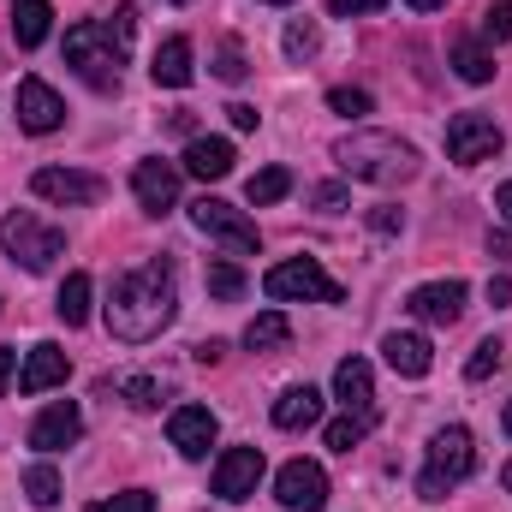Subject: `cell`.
I'll return each mask as SVG.
<instances>
[{"mask_svg": "<svg viewBox=\"0 0 512 512\" xmlns=\"http://www.w3.org/2000/svg\"><path fill=\"white\" fill-rule=\"evenodd\" d=\"M495 215H501V221L512 227V179L501 185V191H495Z\"/></svg>", "mask_w": 512, "mask_h": 512, "instance_id": "ee69618b", "label": "cell"}, {"mask_svg": "<svg viewBox=\"0 0 512 512\" xmlns=\"http://www.w3.org/2000/svg\"><path fill=\"white\" fill-rule=\"evenodd\" d=\"M48 24H54V6H48V0H18V6H12V36H18V48H42V42H48Z\"/></svg>", "mask_w": 512, "mask_h": 512, "instance_id": "603a6c76", "label": "cell"}, {"mask_svg": "<svg viewBox=\"0 0 512 512\" xmlns=\"http://www.w3.org/2000/svg\"><path fill=\"white\" fill-rule=\"evenodd\" d=\"M316 42H322V36H316V24H310V18H292V24H286V54H292V60H310V54H316Z\"/></svg>", "mask_w": 512, "mask_h": 512, "instance_id": "1f68e13d", "label": "cell"}, {"mask_svg": "<svg viewBox=\"0 0 512 512\" xmlns=\"http://www.w3.org/2000/svg\"><path fill=\"white\" fill-rule=\"evenodd\" d=\"M286 340H292V322L280 310H262V316H251V328H245V346L251 352H280Z\"/></svg>", "mask_w": 512, "mask_h": 512, "instance_id": "d4e9b609", "label": "cell"}, {"mask_svg": "<svg viewBox=\"0 0 512 512\" xmlns=\"http://www.w3.org/2000/svg\"><path fill=\"white\" fill-rule=\"evenodd\" d=\"M221 358H227V346H221V340H203V346H197V364H221Z\"/></svg>", "mask_w": 512, "mask_h": 512, "instance_id": "7bdbcfd3", "label": "cell"}, {"mask_svg": "<svg viewBox=\"0 0 512 512\" xmlns=\"http://www.w3.org/2000/svg\"><path fill=\"white\" fill-rule=\"evenodd\" d=\"M161 393H167V382H155V376H131V382H126V405H131V411H155V405H161Z\"/></svg>", "mask_w": 512, "mask_h": 512, "instance_id": "4dcf8cb0", "label": "cell"}, {"mask_svg": "<svg viewBox=\"0 0 512 512\" xmlns=\"http://www.w3.org/2000/svg\"><path fill=\"white\" fill-rule=\"evenodd\" d=\"M18 126L36 131V137H48V131L66 126V102H60L42 78H24V84H18Z\"/></svg>", "mask_w": 512, "mask_h": 512, "instance_id": "9a60e30c", "label": "cell"}, {"mask_svg": "<svg viewBox=\"0 0 512 512\" xmlns=\"http://www.w3.org/2000/svg\"><path fill=\"white\" fill-rule=\"evenodd\" d=\"M328 108L352 120V114H370V96H364V90H328Z\"/></svg>", "mask_w": 512, "mask_h": 512, "instance_id": "8d00e7d4", "label": "cell"}, {"mask_svg": "<svg viewBox=\"0 0 512 512\" xmlns=\"http://www.w3.org/2000/svg\"><path fill=\"white\" fill-rule=\"evenodd\" d=\"M0 251L12 256L18 268H30V274H48V268L66 256V233H60V227H42V221L24 215V209H12V215L0 221Z\"/></svg>", "mask_w": 512, "mask_h": 512, "instance_id": "5b68a950", "label": "cell"}, {"mask_svg": "<svg viewBox=\"0 0 512 512\" xmlns=\"http://www.w3.org/2000/svg\"><path fill=\"white\" fill-rule=\"evenodd\" d=\"M131 191H137L143 215H167V209L179 203V173H173L167 161H137V173H131Z\"/></svg>", "mask_w": 512, "mask_h": 512, "instance_id": "2e32d148", "label": "cell"}, {"mask_svg": "<svg viewBox=\"0 0 512 512\" xmlns=\"http://www.w3.org/2000/svg\"><path fill=\"white\" fill-rule=\"evenodd\" d=\"M477 471V441H471V429H441L435 441H429V465H423V477H417V495L423 501H447V489L453 483H465Z\"/></svg>", "mask_w": 512, "mask_h": 512, "instance_id": "277c9868", "label": "cell"}, {"mask_svg": "<svg viewBox=\"0 0 512 512\" xmlns=\"http://www.w3.org/2000/svg\"><path fill=\"white\" fill-rule=\"evenodd\" d=\"M66 370H72V364H66V352H60V346H36V352H30V364L18 370V387H24V393H48V387L66 382Z\"/></svg>", "mask_w": 512, "mask_h": 512, "instance_id": "44dd1931", "label": "cell"}, {"mask_svg": "<svg viewBox=\"0 0 512 512\" xmlns=\"http://www.w3.org/2000/svg\"><path fill=\"white\" fill-rule=\"evenodd\" d=\"M245 48L239 42H221V54H215V78H227V84H245Z\"/></svg>", "mask_w": 512, "mask_h": 512, "instance_id": "d6a6232c", "label": "cell"}, {"mask_svg": "<svg viewBox=\"0 0 512 512\" xmlns=\"http://www.w3.org/2000/svg\"><path fill=\"white\" fill-rule=\"evenodd\" d=\"M453 72H459L465 84H489V78H495V54H489L483 42H453Z\"/></svg>", "mask_w": 512, "mask_h": 512, "instance_id": "484cf974", "label": "cell"}, {"mask_svg": "<svg viewBox=\"0 0 512 512\" xmlns=\"http://www.w3.org/2000/svg\"><path fill=\"white\" fill-rule=\"evenodd\" d=\"M131 30H137V6H120L114 18L72 24V30H66V66H72V72H78L90 90L114 96V90H120L126 48H131Z\"/></svg>", "mask_w": 512, "mask_h": 512, "instance_id": "7a4b0ae2", "label": "cell"}, {"mask_svg": "<svg viewBox=\"0 0 512 512\" xmlns=\"http://www.w3.org/2000/svg\"><path fill=\"white\" fill-rule=\"evenodd\" d=\"M483 36H489V42H507L512 36V0H495V6L483 12Z\"/></svg>", "mask_w": 512, "mask_h": 512, "instance_id": "d590c367", "label": "cell"}, {"mask_svg": "<svg viewBox=\"0 0 512 512\" xmlns=\"http://www.w3.org/2000/svg\"><path fill=\"white\" fill-rule=\"evenodd\" d=\"M370 227H376V233H399L405 215H399V209H370Z\"/></svg>", "mask_w": 512, "mask_h": 512, "instance_id": "ab89813d", "label": "cell"}, {"mask_svg": "<svg viewBox=\"0 0 512 512\" xmlns=\"http://www.w3.org/2000/svg\"><path fill=\"white\" fill-rule=\"evenodd\" d=\"M6 382H12V352L0 346V393H6Z\"/></svg>", "mask_w": 512, "mask_h": 512, "instance_id": "f6af8a7d", "label": "cell"}, {"mask_svg": "<svg viewBox=\"0 0 512 512\" xmlns=\"http://www.w3.org/2000/svg\"><path fill=\"white\" fill-rule=\"evenodd\" d=\"M90 512H155V495H149V489H126V495H114V501H96Z\"/></svg>", "mask_w": 512, "mask_h": 512, "instance_id": "e575fe53", "label": "cell"}, {"mask_svg": "<svg viewBox=\"0 0 512 512\" xmlns=\"http://www.w3.org/2000/svg\"><path fill=\"white\" fill-rule=\"evenodd\" d=\"M173 310H179L173 262L155 256V262H143V268L114 280V292H108V334L126 340V346H143V340H155L173 322Z\"/></svg>", "mask_w": 512, "mask_h": 512, "instance_id": "6da1fadb", "label": "cell"}, {"mask_svg": "<svg viewBox=\"0 0 512 512\" xmlns=\"http://www.w3.org/2000/svg\"><path fill=\"white\" fill-rule=\"evenodd\" d=\"M215 435H221V423H215L209 405H179V411L167 417V441H173L185 459H203V453L215 447Z\"/></svg>", "mask_w": 512, "mask_h": 512, "instance_id": "4fadbf2b", "label": "cell"}, {"mask_svg": "<svg viewBox=\"0 0 512 512\" xmlns=\"http://www.w3.org/2000/svg\"><path fill=\"white\" fill-rule=\"evenodd\" d=\"M84 435V411L72 405V399H54L36 423H30V447L36 453H60V447H72Z\"/></svg>", "mask_w": 512, "mask_h": 512, "instance_id": "5bb4252c", "label": "cell"}, {"mask_svg": "<svg viewBox=\"0 0 512 512\" xmlns=\"http://www.w3.org/2000/svg\"><path fill=\"white\" fill-rule=\"evenodd\" d=\"M191 221H197V233H209V239H221V245H233V251H245V256L262 245L256 239V221H245V209H233L221 197H197L191 203Z\"/></svg>", "mask_w": 512, "mask_h": 512, "instance_id": "9c48e42d", "label": "cell"}, {"mask_svg": "<svg viewBox=\"0 0 512 512\" xmlns=\"http://www.w3.org/2000/svg\"><path fill=\"white\" fill-rule=\"evenodd\" d=\"M465 280H429V286H417L411 298H405V310L417 316V322H435V328H447V322H459L465 316Z\"/></svg>", "mask_w": 512, "mask_h": 512, "instance_id": "8fae6325", "label": "cell"}, {"mask_svg": "<svg viewBox=\"0 0 512 512\" xmlns=\"http://www.w3.org/2000/svg\"><path fill=\"white\" fill-rule=\"evenodd\" d=\"M173 6H185V0H173Z\"/></svg>", "mask_w": 512, "mask_h": 512, "instance_id": "681fc988", "label": "cell"}, {"mask_svg": "<svg viewBox=\"0 0 512 512\" xmlns=\"http://www.w3.org/2000/svg\"><path fill=\"white\" fill-rule=\"evenodd\" d=\"M274 423H280V429H310V423H322V393H316V387H286V393L274 399Z\"/></svg>", "mask_w": 512, "mask_h": 512, "instance_id": "7402d4cb", "label": "cell"}, {"mask_svg": "<svg viewBox=\"0 0 512 512\" xmlns=\"http://www.w3.org/2000/svg\"><path fill=\"white\" fill-rule=\"evenodd\" d=\"M233 143L227 137H191L185 143V173H197V179H227L233 173Z\"/></svg>", "mask_w": 512, "mask_h": 512, "instance_id": "ac0fdd59", "label": "cell"}, {"mask_svg": "<svg viewBox=\"0 0 512 512\" xmlns=\"http://www.w3.org/2000/svg\"><path fill=\"white\" fill-rule=\"evenodd\" d=\"M274 495H280L286 512H322L328 507V471L316 459H292V465H280Z\"/></svg>", "mask_w": 512, "mask_h": 512, "instance_id": "30bf717a", "label": "cell"}, {"mask_svg": "<svg viewBox=\"0 0 512 512\" xmlns=\"http://www.w3.org/2000/svg\"><path fill=\"white\" fill-rule=\"evenodd\" d=\"M328 6H334V18H358V12H376L387 0H328Z\"/></svg>", "mask_w": 512, "mask_h": 512, "instance_id": "f35d334b", "label": "cell"}, {"mask_svg": "<svg viewBox=\"0 0 512 512\" xmlns=\"http://www.w3.org/2000/svg\"><path fill=\"white\" fill-rule=\"evenodd\" d=\"M274 6H286V0H274Z\"/></svg>", "mask_w": 512, "mask_h": 512, "instance_id": "f907efd6", "label": "cell"}, {"mask_svg": "<svg viewBox=\"0 0 512 512\" xmlns=\"http://www.w3.org/2000/svg\"><path fill=\"white\" fill-rule=\"evenodd\" d=\"M382 352H387V364H393V370H399L405 382L429 376V364H435V346H429L423 334H399V328H393V334L382 340Z\"/></svg>", "mask_w": 512, "mask_h": 512, "instance_id": "e0dca14e", "label": "cell"}, {"mask_svg": "<svg viewBox=\"0 0 512 512\" xmlns=\"http://www.w3.org/2000/svg\"><path fill=\"white\" fill-rule=\"evenodd\" d=\"M209 292H215L221 304H233V298L245 292V274H239V268H233L227 256H215V262H209Z\"/></svg>", "mask_w": 512, "mask_h": 512, "instance_id": "f546056e", "label": "cell"}, {"mask_svg": "<svg viewBox=\"0 0 512 512\" xmlns=\"http://www.w3.org/2000/svg\"><path fill=\"white\" fill-rule=\"evenodd\" d=\"M286 191H292V173H286V167H262V173H251V185H245L251 209H268V203H280Z\"/></svg>", "mask_w": 512, "mask_h": 512, "instance_id": "83f0119b", "label": "cell"}, {"mask_svg": "<svg viewBox=\"0 0 512 512\" xmlns=\"http://www.w3.org/2000/svg\"><path fill=\"white\" fill-rule=\"evenodd\" d=\"M227 120H233L239 131H256V108H251V102H233V108H227Z\"/></svg>", "mask_w": 512, "mask_h": 512, "instance_id": "60d3db41", "label": "cell"}, {"mask_svg": "<svg viewBox=\"0 0 512 512\" xmlns=\"http://www.w3.org/2000/svg\"><path fill=\"white\" fill-rule=\"evenodd\" d=\"M334 393H340L346 411H376V376H370V364L364 358H346L334 370Z\"/></svg>", "mask_w": 512, "mask_h": 512, "instance_id": "d6986e66", "label": "cell"}, {"mask_svg": "<svg viewBox=\"0 0 512 512\" xmlns=\"http://www.w3.org/2000/svg\"><path fill=\"white\" fill-rule=\"evenodd\" d=\"M495 370H501V340H483V346L471 352V364H465V376H471V382H489Z\"/></svg>", "mask_w": 512, "mask_h": 512, "instance_id": "836d02e7", "label": "cell"}, {"mask_svg": "<svg viewBox=\"0 0 512 512\" xmlns=\"http://www.w3.org/2000/svg\"><path fill=\"white\" fill-rule=\"evenodd\" d=\"M262 292L274 304H340V280H328L310 256H292V262H274L262 274Z\"/></svg>", "mask_w": 512, "mask_h": 512, "instance_id": "8992f818", "label": "cell"}, {"mask_svg": "<svg viewBox=\"0 0 512 512\" xmlns=\"http://www.w3.org/2000/svg\"><path fill=\"white\" fill-rule=\"evenodd\" d=\"M507 435H512V399H507Z\"/></svg>", "mask_w": 512, "mask_h": 512, "instance_id": "c3c4849f", "label": "cell"}, {"mask_svg": "<svg viewBox=\"0 0 512 512\" xmlns=\"http://www.w3.org/2000/svg\"><path fill=\"white\" fill-rule=\"evenodd\" d=\"M501 483H507V495H512V459H507V471H501Z\"/></svg>", "mask_w": 512, "mask_h": 512, "instance_id": "7dc6e473", "label": "cell"}, {"mask_svg": "<svg viewBox=\"0 0 512 512\" xmlns=\"http://www.w3.org/2000/svg\"><path fill=\"white\" fill-rule=\"evenodd\" d=\"M24 495H30V507H60V471H54V465H48V459H42V465H30V471H24Z\"/></svg>", "mask_w": 512, "mask_h": 512, "instance_id": "f1b7e54d", "label": "cell"}, {"mask_svg": "<svg viewBox=\"0 0 512 512\" xmlns=\"http://www.w3.org/2000/svg\"><path fill=\"white\" fill-rule=\"evenodd\" d=\"M411 12H435V6H447V0H405Z\"/></svg>", "mask_w": 512, "mask_h": 512, "instance_id": "bcb514c9", "label": "cell"}, {"mask_svg": "<svg viewBox=\"0 0 512 512\" xmlns=\"http://www.w3.org/2000/svg\"><path fill=\"white\" fill-rule=\"evenodd\" d=\"M310 203H316V209H346V185H316Z\"/></svg>", "mask_w": 512, "mask_h": 512, "instance_id": "74e56055", "label": "cell"}, {"mask_svg": "<svg viewBox=\"0 0 512 512\" xmlns=\"http://www.w3.org/2000/svg\"><path fill=\"white\" fill-rule=\"evenodd\" d=\"M512 298V274H495V280H489V304H495V310H501V304H507Z\"/></svg>", "mask_w": 512, "mask_h": 512, "instance_id": "b9f144b4", "label": "cell"}, {"mask_svg": "<svg viewBox=\"0 0 512 512\" xmlns=\"http://www.w3.org/2000/svg\"><path fill=\"white\" fill-rule=\"evenodd\" d=\"M54 310H60V322H66V328H84V322H90V274H84V268H78V274H66V286H60Z\"/></svg>", "mask_w": 512, "mask_h": 512, "instance_id": "cb8c5ba5", "label": "cell"}, {"mask_svg": "<svg viewBox=\"0 0 512 512\" xmlns=\"http://www.w3.org/2000/svg\"><path fill=\"white\" fill-rule=\"evenodd\" d=\"M149 78H155L161 90H185V84H191V42H185V36H167V42L155 48Z\"/></svg>", "mask_w": 512, "mask_h": 512, "instance_id": "ffe728a7", "label": "cell"}, {"mask_svg": "<svg viewBox=\"0 0 512 512\" xmlns=\"http://www.w3.org/2000/svg\"><path fill=\"white\" fill-rule=\"evenodd\" d=\"M370 429H376V411H346L340 423H328V447H334V453H352Z\"/></svg>", "mask_w": 512, "mask_h": 512, "instance_id": "4316f807", "label": "cell"}, {"mask_svg": "<svg viewBox=\"0 0 512 512\" xmlns=\"http://www.w3.org/2000/svg\"><path fill=\"white\" fill-rule=\"evenodd\" d=\"M334 161L352 179H364V185H399V179L417 173V149L405 137H393V131H352V137H340Z\"/></svg>", "mask_w": 512, "mask_h": 512, "instance_id": "3957f363", "label": "cell"}, {"mask_svg": "<svg viewBox=\"0 0 512 512\" xmlns=\"http://www.w3.org/2000/svg\"><path fill=\"white\" fill-rule=\"evenodd\" d=\"M495 155H501V126H495V120H483V114H453V120H447V161L483 167V161H495Z\"/></svg>", "mask_w": 512, "mask_h": 512, "instance_id": "52a82bcc", "label": "cell"}, {"mask_svg": "<svg viewBox=\"0 0 512 512\" xmlns=\"http://www.w3.org/2000/svg\"><path fill=\"white\" fill-rule=\"evenodd\" d=\"M262 483V447H227L215 465V495L221 501H251Z\"/></svg>", "mask_w": 512, "mask_h": 512, "instance_id": "7c38bea8", "label": "cell"}, {"mask_svg": "<svg viewBox=\"0 0 512 512\" xmlns=\"http://www.w3.org/2000/svg\"><path fill=\"white\" fill-rule=\"evenodd\" d=\"M30 191H36L42 203H60V209H90V203H102L108 185H102L96 173H78V167H36Z\"/></svg>", "mask_w": 512, "mask_h": 512, "instance_id": "ba28073f", "label": "cell"}]
</instances>
